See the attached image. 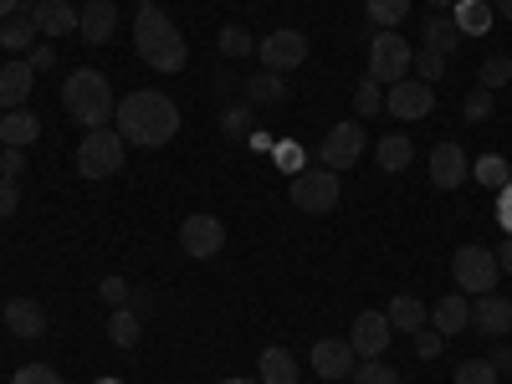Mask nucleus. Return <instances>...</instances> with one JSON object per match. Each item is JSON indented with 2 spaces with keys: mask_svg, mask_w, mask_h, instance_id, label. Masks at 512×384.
<instances>
[{
  "mask_svg": "<svg viewBox=\"0 0 512 384\" xmlns=\"http://www.w3.org/2000/svg\"><path fill=\"white\" fill-rule=\"evenodd\" d=\"M338 195H344V190H338V175L323 169V164L303 169V175L292 180V205L303 210V216H328V210L338 205Z\"/></svg>",
  "mask_w": 512,
  "mask_h": 384,
  "instance_id": "0eeeda50",
  "label": "nucleus"
},
{
  "mask_svg": "<svg viewBox=\"0 0 512 384\" xmlns=\"http://www.w3.org/2000/svg\"><path fill=\"white\" fill-rule=\"evenodd\" d=\"M425 6H436V11H446V6H456V0H425Z\"/></svg>",
  "mask_w": 512,
  "mask_h": 384,
  "instance_id": "603ef678",
  "label": "nucleus"
},
{
  "mask_svg": "<svg viewBox=\"0 0 512 384\" xmlns=\"http://www.w3.org/2000/svg\"><path fill=\"white\" fill-rule=\"evenodd\" d=\"M256 62H262L267 72H297L308 62V36L303 31H292V26H282V31H272V36H262V47H256Z\"/></svg>",
  "mask_w": 512,
  "mask_h": 384,
  "instance_id": "9d476101",
  "label": "nucleus"
},
{
  "mask_svg": "<svg viewBox=\"0 0 512 384\" xmlns=\"http://www.w3.org/2000/svg\"><path fill=\"white\" fill-rule=\"evenodd\" d=\"M221 384H262V379H221Z\"/></svg>",
  "mask_w": 512,
  "mask_h": 384,
  "instance_id": "864d4df0",
  "label": "nucleus"
},
{
  "mask_svg": "<svg viewBox=\"0 0 512 384\" xmlns=\"http://www.w3.org/2000/svg\"><path fill=\"white\" fill-rule=\"evenodd\" d=\"M36 21H31V11L26 16H6V21H0V47H6V52H31L36 47Z\"/></svg>",
  "mask_w": 512,
  "mask_h": 384,
  "instance_id": "a878e982",
  "label": "nucleus"
},
{
  "mask_svg": "<svg viewBox=\"0 0 512 384\" xmlns=\"http://www.w3.org/2000/svg\"><path fill=\"white\" fill-rule=\"evenodd\" d=\"M246 144H251V149H272L277 139H272V134H262V128H251V134H246Z\"/></svg>",
  "mask_w": 512,
  "mask_h": 384,
  "instance_id": "de8ad7c7",
  "label": "nucleus"
},
{
  "mask_svg": "<svg viewBox=\"0 0 512 384\" xmlns=\"http://www.w3.org/2000/svg\"><path fill=\"white\" fill-rule=\"evenodd\" d=\"M62 108H67L72 123H82V128L93 134V128H108V123H113L118 98H113V88H108L103 72L82 67V72H72V77L62 82Z\"/></svg>",
  "mask_w": 512,
  "mask_h": 384,
  "instance_id": "7ed1b4c3",
  "label": "nucleus"
},
{
  "mask_svg": "<svg viewBox=\"0 0 512 384\" xmlns=\"http://www.w3.org/2000/svg\"><path fill=\"white\" fill-rule=\"evenodd\" d=\"M77 16L82 11H72L67 0H41V6H31V21H36V31L41 36H67V31H77Z\"/></svg>",
  "mask_w": 512,
  "mask_h": 384,
  "instance_id": "a211bd4d",
  "label": "nucleus"
},
{
  "mask_svg": "<svg viewBox=\"0 0 512 384\" xmlns=\"http://www.w3.org/2000/svg\"><path fill=\"white\" fill-rule=\"evenodd\" d=\"M410 62H415V47L400 36V31H379L374 41H369V77L374 82H400V77H410Z\"/></svg>",
  "mask_w": 512,
  "mask_h": 384,
  "instance_id": "423d86ee",
  "label": "nucleus"
},
{
  "mask_svg": "<svg viewBox=\"0 0 512 384\" xmlns=\"http://www.w3.org/2000/svg\"><path fill=\"white\" fill-rule=\"evenodd\" d=\"M431 328H436V333H446V338H451V333H461V328H472V303H466L461 292H446L441 303L431 308Z\"/></svg>",
  "mask_w": 512,
  "mask_h": 384,
  "instance_id": "4be33fe9",
  "label": "nucleus"
},
{
  "mask_svg": "<svg viewBox=\"0 0 512 384\" xmlns=\"http://www.w3.org/2000/svg\"><path fill=\"white\" fill-rule=\"evenodd\" d=\"M492 11H497L502 21H512V0H492Z\"/></svg>",
  "mask_w": 512,
  "mask_h": 384,
  "instance_id": "8fccbe9b",
  "label": "nucleus"
},
{
  "mask_svg": "<svg viewBox=\"0 0 512 384\" xmlns=\"http://www.w3.org/2000/svg\"><path fill=\"white\" fill-rule=\"evenodd\" d=\"M379 169L384 175H400V169H410V159H415V144L405 139V134H390V139H379Z\"/></svg>",
  "mask_w": 512,
  "mask_h": 384,
  "instance_id": "cd10ccee",
  "label": "nucleus"
},
{
  "mask_svg": "<svg viewBox=\"0 0 512 384\" xmlns=\"http://www.w3.org/2000/svg\"><path fill=\"white\" fill-rule=\"evenodd\" d=\"M472 328L487 333V338H502L512 328V303H507V297H497V292L472 297Z\"/></svg>",
  "mask_w": 512,
  "mask_h": 384,
  "instance_id": "dca6fc26",
  "label": "nucleus"
},
{
  "mask_svg": "<svg viewBox=\"0 0 512 384\" xmlns=\"http://www.w3.org/2000/svg\"><path fill=\"white\" fill-rule=\"evenodd\" d=\"M98 297L108 308H128V277H103L98 282Z\"/></svg>",
  "mask_w": 512,
  "mask_h": 384,
  "instance_id": "a19ab883",
  "label": "nucleus"
},
{
  "mask_svg": "<svg viewBox=\"0 0 512 384\" xmlns=\"http://www.w3.org/2000/svg\"><path fill=\"white\" fill-rule=\"evenodd\" d=\"M451 21H456L461 36H487L492 21H497V11H492V0H456V6H451Z\"/></svg>",
  "mask_w": 512,
  "mask_h": 384,
  "instance_id": "5701e85b",
  "label": "nucleus"
},
{
  "mask_svg": "<svg viewBox=\"0 0 512 384\" xmlns=\"http://www.w3.org/2000/svg\"><path fill=\"white\" fill-rule=\"evenodd\" d=\"M507 82H512V57H487V62H482V82H477V88L497 93V88H507Z\"/></svg>",
  "mask_w": 512,
  "mask_h": 384,
  "instance_id": "72a5a7b5",
  "label": "nucleus"
},
{
  "mask_svg": "<svg viewBox=\"0 0 512 384\" xmlns=\"http://www.w3.org/2000/svg\"><path fill=\"white\" fill-rule=\"evenodd\" d=\"M410 67H420V82H431V88L446 77V57H441V52H431V47H420V57H415Z\"/></svg>",
  "mask_w": 512,
  "mask_h": 384,
  "instance_id": "ea45409f",
  "label": "nucleus"
},
{
  "mask_svg": "<svg viewBox=\"0 0 512 384\" xmlns=\"http://www.w3.org/2000/svg\"><path fill=\"white\" fill-rule=\"evenodd\" d=\"M41 139V118L26 113V108H11V113H0V144L6 149H26Z\"/></svg>",
  "mask_w": 512,
  "mask_h": 384,
  "instance_id": "6ab92c4d",
  "label": "nucleus"
},
{
  "mask_svg": "<svg viewBox=\"0 0 512 384\" xmlns=\"http://www.w3.org/2000/svg\"><path fill=\"white\" fill-rule=\"evenodd\" d=\"M420 47H431V52L451 57V52L461 47V31H456V21H446V16H431V21L420 26Z\"/></svg>",
  "mask_w": 512,
  "mask_h": 384,
  "instance_id": "393cba45",
  "label": "nucleus"
},
{
  "mask_svg": "<svg viewBox=\"0 0 512 384\" xmlns=\"http://www.w3.org/2000/svg\"><path fill=\"white\" fill-rule=\"evenodd\" d=\"M26 6H41V0H26Z\"/></svg>",
  "mask_w": 512,
  "mask_h": 384,
  "instance_id": "4d7b16f0",
  "label": "nucleus"
},
{
  "mask_svg": "<svg viewBox=\"0 0 512 384\" xmlns=\"http://www.w3.org/2000/svg\"><path fill=\"white\" fill-rule=\"evenodd\" d=\"M139 6H159V0H139Z\"/></svg>",
  "mask_w": 512,
  "mask_h": 384,
  "instance_id": "6e6d98bb",
  "label": "nucleus"
},
{
  "mask_svg": "<svg viewBox=\"0 0 512 384\" xmlns=\"http://www.w3.org/2000/svg\"><path fill=\"white\" fill-rule=\"evenodd\" d=\"M354 113L359 118H379L384 113V82H374V77L359 82V88H354Z\"/></svg>",
  "mask_w": 512,
  "mask_h": 384,
  "instance_id": "2f4dec72",
  "label": "nucleus"
},
{
  "mask_svg": "<svg viewBox=\"0 0 512 384\" xmlns=\"http://www.w3.org/2000/svg\"><path fill=\"white\" fill-rule=\"evenodd\" d=\"M390 338H395L390 318H384L379 308H369V313H359V318H354L349 344H354V354H359V359H384V349H390Z\"/></svg>",
  "mask_w": 512,
  "mask_h": 384,
  "instance_id": "f8f14e48",
  "label": "nucleus"
},
{
  "mask_svg": "<svg viewBox=\"0 0 512 384\" xmlns=\"http://www.w3.org/2000/svg\"><path fill=\"white\" fill-rule=\"evenodd\" d=\"M384 318H390V328H395V333H420L425 323H431V308H425L420 297L400 292V297H390V308H384Z\"/></svg>",
  "mask_w": 512,
  "mask_h": 384,
  "instance_id": "412c9836",
  "label": "nucleus"
},
{
  "mask_svg": "<svg viewBox=\"0 0 512 384\" xmlns=\"http://www.w3.org/2000/svg\"><path fill=\"white\" fill-rule=\"evenodd\" d=\"M108 338H113L118 349H134L139 338H144V318H139L134 308H113V313H108Z\"/></svg>",
  "mask_w": 512,
  "mask_h": 384,
  "instance_id": "bb28decb",
  "label": "nucleus"
},
{
  "mask_svg": "<svg viewBox=\"0 0 512 384\" xmlns=\"http://www.w3.org/2000/svg\"><path fill=\"white\" fill-rule=\"evenodd\" d=\"M349 379H354V384H400V374H395L390 364H379V359H364Z\"/></svg>",
  "mask_w": 512,
  "mask_h": 384,
  "instance_id": "e433bc0d",
  "label": "nucleus"
},
{
  "mask_svg": "<svg viewBox=\"0 0 512 384\" xmlns=\"http://www.w3.org/2000/svg\"><path fill=\"white\" fill-rule=\"evenodd\" d=\"M21 210V190H16V180H0V221H11Z\"/></svg>",
  "mask_w": 512,
  "mask_h": 384,
  "instance_id": "c03bdc74",
  "label": "nucleus"
},
{
  "mask_svg": "<svg viewBox=\"0 0 512 384\" xmlns=\"http://www.w3.org/2000/svg\"><path fill=\"white\" fill-rule=\"evenodd\" d=\"M226 246V226L216 221V216H205V210H200V216H190L185 226H180V251L185 256H195V262H205V256H216Z\"/></svg>",
  "mask_w": 512,
  "mask_h": 384,
  "instance_id": "9b49d317",
  "label": "nucleus"
},
{
  "mask_svg": "<svg viewBox=\"0 0 512 384\" xmlns=\"http://www.w3.org/2000/svg\"><path fill=\"white\" fill-rule=\"evenodd\" d=\"M31 82H36V72H31V62H6L0 67V108H21L26 98H31Z\"/></svg>",
  "mask_w": 512,
  "mask_h": 384,
  "instance_id": "aec40b11",
  "label": "nucleus"
},
{
  "mask_svg": "<svg viewBox=\"0 0 512 384\" xmlns=\"http://www.w3.org/2000/svg\"><path fill=\"white\" fill-rule=\"evenodd\" d=\"M461 118L466 123H487L492 118V93L487 88H472V93H466V103H461Z\"/></svg>",
  "mask_w": 512,
  "mask_h": 384,
  "instance_id": "4c0bfd02",
  "label": "nucleus"
},
{
  "mask_svg": "<svg viewBox=\"0 0 512 384\" xmlns=\"http://www.w3.org/2000/svg\"><path fill=\"white\" fill-rule=\"evenodd\" d=\"M221 57H251L256 52V41H251V31L246 26H221Z\"/></svg>",
  "mask_w": 512,
  "mask_h": 384,
  "instance_id": "473e14b6",
  "label": "nucleus"
},
{
  "mask_svg": "<svg viewBox=\"0 0 512 384\" xmlns=\"http://www.w3.org/2000/svg\"><path fill=\"white\" fill-rule=\"evenodd\" d=\"M308 359H313V369H318L328 384L349 379V374L359 369V354H354V344H349V338H318Z\"/></svg>",
  "mask_w": 512,
  "mask_h": 384,
  "instance_id": "ddd939ff",
  "label": "nucleus"
},
{
  "mask_svg": "<svg viewBox=\"0 0 512 384\" xmlns=\"http://www.w3.org/2000/svg\"><path fill=\"white\" fill-rule=\"evenodd\" d=\"M472 180L487 185V190H502V185L512 180V164H507L502 154H482V159L472 164Z\"/></svg>",
  "mask_w": 512,
  "mask_h": 384,
  "instance_id": "c756f323",
  "label": "nucleus"
},
{
  "mask_svg": "<svg viewBox=\"0 0 512 384\" xmlns=\"http://www.w3.org/2000/svg\"><path fill=\"white\" fill-rule=\"evenodd\" d=\"M246 123H251V108H246V103H231V108L221 113V128H226L231 139H241V134H246Z\"/></svg>",
  "mask_w": 512,
  "mask_h": 384,
  "instance_id": "79ce46f5",
  "label": "nucleus"
},
{
  "mask_svg": "<svg viewBox=\"0 0 512 384\" xmlns=\"http://www.w3.org/2000/svg\"><path fill=\"white\" fill-rule=\"evenodd\" d=\"M134 52H139L154 72H180V67L190 62V47H185L180 26L169 21L159 6H139V11H134Z\"/></svg>",
  "mask_w": 512,
  "mask_h": 384,
  "instance_id": "f03ea898",
  "label": "nucleus"
},
{
  "mask_svg": "<svg viewBox=\"0 0 512 384\" xmlns=\"http://www.w3.org/2000/svg\"><path fill=\"white\" fill-rule=\"evenodd\" d=\"M246 98H251V103H267V108L287 103V77H282V72H256V77L246 82Z\"/></svg>",
  "mask_w": 512,
  "mask_h": 384,
  "instance_id": "c85d7f7f",
  "label": "nucleus"
},
{
  "mask_svg": "<svg viewBox=\"0 0 512 384\" xmlns=\"http://www.w3.org/2000/svg\"><path fill=\"white\" fill-rule=\"evenodd\" d=\"M113 128H118V139L134 144V149H164L180 134V108H175V98H164L154 88H139V93L118 98Z\"/></svg>",
  "mask_w": 512,
  "mask_h": 384,
  "instance_id": "f257e3e1",
  "label": "nucleus"
},
{
  "mask_svg": "<svg viewBox=\"0 0 512 384\" xmlns=\"http://www.w3.org/2000/svg\"><path fill=\"white\" fill-rule=\"evenodd\" d=\"M384 113H395L405 123L431 118L436 113V88H431V82H420V77H400V82L384 88Z\"/></svg>",
  "mask_w": 512,
  "mask_h": 384,
  "instance_id": "1a4fd4ad",
  "label": "nucleus"
},
{
  "mask_svg": "<svg viewBox=\"0 0 512 384\" xmlns=\"http://www.w3.org/2000/svg\"><path fill=\"white\" fill-rule=\"evenodd\" d=\"M11 384H67L52 364H21L16 374H11Z\"/></svg>",
  "mask_w": 512,
  "mask_h": 384,
  "instance_id": "58836bf2",
  "label": "nucleus"
},
{
  "mask_svg": "<svg viewBox=\"0 0 512 384\" xmlns=\"http://www.w3.org/2000/svg\"><path fill=\"white\" fill-rule=\"evenodd\" d=\"M6 328L16 338H41L47 333V308H41L36 297H11L6 303Z\"/></svg>",
  "mask_w": 512,
  "mask_h": 384,
  "instance_id": "f3484780",
  "label": "nucleus"
},
{
  "mask_svg": "<svg viewBox=\"0 0 512 384\" xmlns=\"http://www.w3.org/2000/svg\"><path fill=\"white\" fill-rule=\"evenodd\" d=\"M98 384H123V379H98Z\"/></svg>",
  "mask_w": 512,
  "mask_h": 384,
  "instance_id": "5fc2aeb1",
  "label": "nucleus"
},
{
  "mask_svg": "<svg viewBox=\"0 0 512 384\" xmlns=\"http://www.w3.org/2000/svg\"><path fill=\"white\" fill-rule=\"evenodd\" d=\"M113 31H118V6L113 0H88L82 16H77V36L88 41V47H108Z\"/></svg>",
  "mask_w": 512,
  "mask_h": 384,
  "instance_id": "4468645a",
  "label": "nucleus"
},
{
  "mask_svg": "<svg viewBox=\"0 0 512 384\" xmlns=\"http://www.w3.org/2000/svg\"><path fill=\"white\" fill-rule=\"evenodd\" d=\"M272 159H277V169H287V175H303L308 149H303V144H292V139H277V144H272Z\"/></svg>",
  "mask_w": 512,
  "mask_h": 384,
  "instance_id": "f704fd0d",
  "label": "nucleus"
},
{
  "mask_svg": "<svg viewBox=\"0 0 512 384\" xmlns=\"http://www.w3.org/2000/svg\"><path fill=\"white\" fill-rule=\"evenodd\" d=\"M466 175H472V164H466L461 144H436L431 149V185L436 190H461Z\"/></svg>",
  "mask_w": 512,
  "mask_h": 384,
  "instance_id": "2eb2a0df",
  "label": "nucleus"
},
{
  "mask_svg": "<svg viewBox=\"0 0 512 384\" xmlns=\"http://www.w3.org/2000/svg\"><path fill=\"white\" fill-rule=\"evenodd\" d=\"M16 6H21V0H0V21H6V16H16Z\"/></svg>",
  "mask_w": 512,
  "mask_h": 384,
  "instance_id": "3c124183",
  "label": "nucleus"
},
{
  "mask_svg": "<svg viewBox=\"0 0 512 384\" xmlns=\"http://www.w3.org/2000/svg\"><path fill=\"white\" fill-rule=\"evenodd\" d=\"M497 267L512 277V236H507V241H502V251H497Z\"/></svg>",
  "mask_w": 512,
  "mask_h": 384,
  "instance_id": "09e8293b",
  "label": "nucleus"
},
{
  "mask_svg": "<svg viewBox=\"0 0 512 384\" xmlns=\"http://www.w3.org/2000/svg\"><path fill=\"white\" fill-rule=\"evenodd\" d=\"M256 379L262 384H297V359L282 349V344H272V349H262V359H256Z\"/></svg>",
  "mask_w": 512,
  "mask_h": 384,
  "instance_id": "b1692460",
  "label": "nucleus"
},
{
  "mask_svg": "<svg viewBox=\"0 0 512 384\" xmlns=\"http://www.w3.org/2000/svg\"><path fill=\"white\" fill-rule=\"evenodd\" d=\"M123 139H118V128H93V134H82L77 144V175L82 180H108L123 169Z\"/></svg>",
  "mask_w": 512,
  "mask_h": 384,
  "instance_id": "20e7f679",
  "label": "nucleus"
},
{
  "mask_svg": "<svg viewBox=\"0 0 512 384\" xmlns=\"http://www.w3.org/2000/svg\"><path fill=\"white\" fill-rule=\"evenodd\" d=\"M364 11H369V21L379 31H390V26H400L410 16V0H364Z\"/></svg>",
  "mask_w": 512,
  "mask_h": 384,
  "instance_id": "7c9ffc66",
  "label": "nucleus"
},
{
  "mask_svg": "<svg viewBox=\"0 0 512 384\" xmlns=\"http://www.w3.org/2000/svg\"><path fill=\"white\" fill-rule=\"evenodd\" d=\"M26 62H31V72H47V67L57 62V47H52V41H41V47H31Z\"/></svg>",
  "mask_w": 512,
  "mask_h": 384,
  "instance_id": "49530a36",
  "label": "nucleus"
},
{
  "mask_svg": "<svg viewBox=\"0 0 512 384\" xmlns=\"http://www.w3.org/2000/svg\"><path fill=\"white\" fill-rule=\"evenodd\" d=\"M456 384H497V364L492 359H466L456 369Z\"/></svg>",
  "mask_w": 512,
  "mask_h": 384,
  "instance_id": "c9c22d12",
  "label": "nucleus"
},
{
  "mask_svg": "<svg viewBox=\"0 0 512 384\" xmlns=\"http://www.w3.org/2000/svg\"><path fill=\"white\" fill-rule=\"evenodd\" d=\"M318 159H323V169H333V175L354 169L364 159V123L359 118L354 123H333L323 134V144H318Z\"/></svg>",
  "mask_w": 512,
  "mask_h": 384,
  "instance_id": "6e6552de",
  "label": "nucleus"
},
{
  "mask_svg": "<svg viewBox=\"0 0 512 384\" xmlns=\"http://www.w3.org/2000/svg\"><path fill=\"white\" fill-rule=\"evenodd\" d=\"M451 277H456L461 297L497 292V277H502V267H497V251H487V246H461V251L451 256Z\"/></svg>",
  "mask_w": 512,
  "mask_h": 384,
  "instance_id": "39448f33",
  "label": "nucleus"
},
{
  "mask_svg": "<svg viewBox=\"0 0 512 384\" xmlns=\"http://www.w3.org/2000/svg\"><path fill=\"white\" fill-rule=\"evenodd\" d=\"M21 169H26V154H21V149L0 154V180H21Z\"/></svg>",
  "mask_w": 512,
  "mask_h": 384,
  "instance_id": "a18cd8bd",
  "label": "nucleus"
},
{
  "mask_svg": "<svg viewBox=\"0 0 512 384\" xmlns=\"http://www.w3.org/2000/svg\"><path fill=\"white\" fill-rule=\"evenodd\" d=\"M441 344H446V333H436L431 323H425V328L415 333V354H420V359H436V354H441Z\"/></svg>",
  "mask_w": 512,
  "mask_h": 384,
  "instance_id": "37998d69",
  "label": "nucleus"
}]
</instances>
